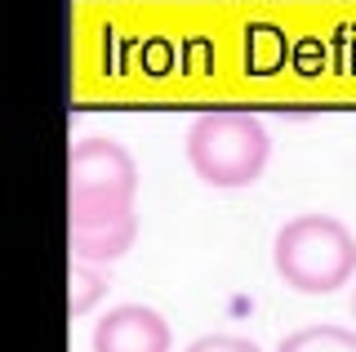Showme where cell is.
<instances>
[{
	"label": "cell",
	"mask_w": 356,
	"mask_h": 352,
	"mask_svg": "<svg viewBox=\"0 0 356 352\" xmlns=\"http://www.w3.org/2000/svg\"><path fill=\"white\" fill-rule=\"evenodd\" d=\"M138 165L116 138L72 147V255L76 263H116L138 237Z\"/></svg>",
	"instance_id": "1"
},
{
	"label": "cell",
	"mask_w": 356,
	"mask_h": 352,
	"mask_svg": "<svg viewBox=\"0 0 356 352\" xmlns=\"http://www.w3.org/2000/svg\"><path fill=\"white\" fill-rule=\"evenodd\" d=\"M272 268L298 294H334L356 272V237L334 214H298L272 241Z\"/></svg>",
	"instance_id": "2"
},
{
	"label": "cell",
	"mask_w": 356,
	"mask_h": 352,
	"mask_svg": "<svg viewBox=\"0 0 356 352\" xmlns=\"http://www.w3.org/2000/svg\"><path fill=\"white\" fill-rule=\"evenodd\" d=\"M267 157H272V138L263 120L250 112H205L187 129V165L209 188L236 192L259 183Z\"/></svg>",
	"instance_id": "3"
},
{
	"label": "cell",
	"mask_w": 356,
	"mask_h": 352,
	"mask_svg": "<svg viewBox=\"0 0 356 352\" xmlns=\"http://www.w3.org/2000/svg\"><path fill=\"white\" fill-rule=\"evenodd\" d=\"M94 352H174V330L156 307L120 303L94 326Z\"/></svg>",
	"instance_id": "4"
},
{
	"label": "cell",
	"mask_w": 356,
	"mask_h": 352,
	"mask_svg": "<svg viewBox=\"0 0 356 352\" xmlns=\"http://www.w3.org/2000/svg\"><path fill=\"white\" fill-rule=\"evenodd\" d=\"M281 352H356V330L343 326H303L281 339Z\"/></svg>",
	"instance_id": "5"
},
{
	"label": "cell",
	"mask_w": 356,
	"mask_h": 352,
	"mask_svg": "<svg viewBox=\"0 0 356 352\" xmlns=\"http://www.w3.org/2000/svg\"><path fill=\"white\" fill-rule=\"evenodd\" d=\"M76 294H72V312H89L98 299L107 294V272L98 263H76Z\"/></svg>",
	"instance_id": "6"
},
{
	"label": "cell",
	"mask_w": 356,
	"mask_h": 352,
	"mask_svg": "<svg viewBox=\"0 0 356 352\" xmlns=\"http://www.w3.org/2000/svg\"><path fill=\"white\" fill-rule=\"evenodd\" d=\"M183 352H263V348L254 339H241V335H200Z\"/></svg>",
	"instance_id": "7"
},
{
	"label": "cell",
	"mask_w": 356,
	"mask_h": 352,
	"mask_svg": "<svg viewBox=\"0 0 356 352\" xmlns=\"http://www.w3.org/2000/svg\"><path fill=\"white\" fill-rule=\"evenodd\" d=\"M352 317H356V290H352Z\"/></svg>",
	"instance_id": "8"
}]
</instances>
